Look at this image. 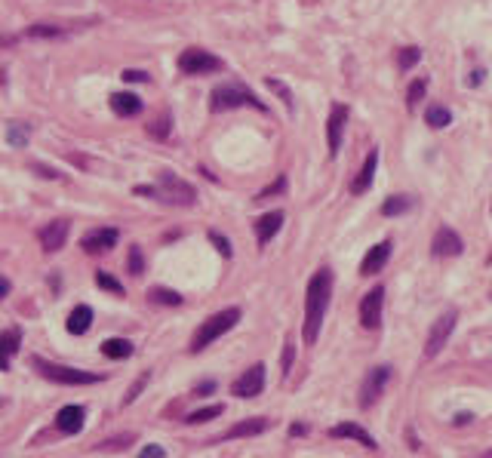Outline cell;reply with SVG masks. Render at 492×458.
<instances>
[{
	"instance_id": "cb8c5ba5",
	"label": "cell",
	"mask_w": 492,
	"mask_h": 458,
	"mask_svg": "<svg viewBox=\"0 0 492 458\" xmlns=\"http://www.w3.org/2000/svg\"><path fill=\"white\" fill-rule=\"evenodd\" d=\"M410 207H412V200L406 197V194H391V197H385V203H382V216H388V219L403 216V212H410Z\"/></svg>"
},
{
	"instance_id": "60d3db41",
	"label": "cell",
	"mask_w": 492,
	"mask_h": 458,
	"mask_svg": "<svg viewBox=\"0 0 492 458\" xmlns=\"http://www.w3.org/2000/svg\"><path fill=\"white\" fill-rule=\"evenodd\" d=\"M124 80H126V83H145L148 74H145V71H129V68H126V71H124Z\"/></svg>"
},
{
	"instance_id": "7c38bea8",
	"label": "cell",
	"mask_w": 492,
	"mask_h": 458,
	"mask_svg": "<svg viewBox=\"0 0 492 458\" xmlns=\"http://www.w3.org/2000/svg\"><path fill=\"white\" fill-rule=\"evenodd\" d=\"M461 249H465V243H461V237L452 228H440L437 234H434L431 240V252L440 258H452V256H461Z\"/></svg>"
},
{
	"instance_id": "ee69618b",
	"label": "cell",
	"mask_w": 492,
	"mask_h": 458,
	"mask_svg": "<svg viewBox=\"0 0 492 458\" xmlns=\"http://www.w3.org/2000/svg\"><path fill=\"white\" fill-rule=\"evenodd\" d=\"M209 391H216V381H203V385H200L197 391H194V394L203 397V394H209Z\"/></svg>"
},
{
	"instance_id": "5b68a950",
	"label": "cell",
	"mask_w": 492,
	"mask_h": 458,
	"mask_svg": "<svg viewBox=\"0 0 492 458\" xmlns=\"http://www.w3.org/2000/svg\"><path fill=\"white\" fill-rule=\"evenodd\" d=\"M31 366L40 372L43 378L55 381V385H96L99 376L92 372H83V369H74V366H62V363H50L43 357H31Z\"/></svg>"
},
{
	"instance_id": "ab89813d",
	"label": "cell",
	"mask_w": 492,
	"mask_h": 458,
	"mask_svg": "<svg viewBox=\"0 0 492 458\" xmlns=\"http://www.w3.org/2000/svg\"><path fill=\"white\" fill-rule=\"evenodd\" d=\"M209 240L216 243V249L222 252V256H225V258H231V243H228L225 237H222V234H216V231H212V234H209Z\"/></svg>"
},
{
	"instance_id": "7402d4cb",
	"label": "cell",
	"mask_w": 492,
	"mask_h": 458,
	"mask_svg": "<svg viewBox=\"0 0 492 458\" xmlns=\"http://www.w3.org/2000/svg\"><path fill=\"white\" fill-rule=\"evenodd\" d=\"M65 326H68L71 335H83V332H87L89 326H92V307H89V305H77V307H74V311L68 314V323H65Z\"/></svg>"
},
{
	"instance_id": "ac0fdd59",
	"label": "cell",
	"mask_w": 492,
	"mask_h": 458,
	"mask_svg": "<svg viewBox=\"0 0 492 458\" xmlns=\"http://www.w3.org/2000/svg\"><path fill=\"white\" fill-rule=\"evenodd\" d=\"M83 418H87V413H83V406H62L59 415H55V427H59L62 434H80L83 427Z\"/></svg>"
},
{
	"instance_id": "52a82bcc",
	"label": "cell",
	"mask_w": 492,
	"mask_h": 458,
	"mask_svg": "<svg viewBox=\"0 0 492 458\" xmlns=\"http://www.w3.org/2000/svg\"><path fill=\"white\" fill-rule=\"evenodd\" d=\"M456 320H459V311L456 307H449V311H443L437 320H434L431 332H428V342H425V357H437V354L447 348L452 329H456Z\"/></svg>"
},
{
	"instance_id": "c3c4849f",
	"label": "cell",
	"mask_w": 492,
	"mask_h": 458,
	"mask_svg": "<svg viewBox=\"0 0 492 458\" xmlns=\"http://www.w3.org/2000/svg\"><path fill=\"white\" fill-rule=\"evenodd\" d=\"M489 458H492V455H489Z\"/></svg>"
},
{
	"instance_id": "7a4b0ae2",
	"label": "cell",
	"mask_w": 492,
	"mask_h": 458,
	"mask_svg": "<svg viewBox=\"0 0 492 458\" xmlns=\"http://www.w3.org/2000/svg\"><path fill=\"white\" fill-rule=\"evenodd\" d=\"M136 194L157 197V200L170 203V207H191V203L197 200L194 185H188L185 179H179V175H173V173H160V182L157 185H138Z\"/></svg>"
},
{
	"instance_id": "f6af8a7d",
	"label": "cell",
	"mask_w": 492,
	"mask_h": 458,
	"mask_svg": "<svg viewBox=\"0 0 492 458\" xmlns=\"http://www.w3.org/2000/svg\"><path fill=\"white\" fill-rule=\"evenodd\" d=\"M483 74H486V71H480V68H477V71H471V77H468V83H471V87H477V83H480V80H483Z\"/></svg>"
},
{
	"instance_id": "9a60e30c",
	"label": "cell",
	"mask_w": 492,
	"mask_h": 458,
	"mask_svg": "<svg viewBox=\"0 0 492 458\" xmlns=\"http://www.w3.org/2000/svg\"><path fill=\"white\" fill-rule=\"evenodd\" d=\"M117 237H120L117 228H96L80 240V246L87 249L89 256H96V252H108L111 246H117Z\"/></svg>"
},
{
	"instance_id": "603a6c76",
	"label": "cell",
	"mask_w": 492,
	"mask_h": 458,
	"mask_svg": "<svg viewBox=\"0 0 492 458\" xmlns=\"http://www.w3.org/2000/svg\"><path fill=\"white\" fill-rule=\"evenodd\" d=\"M133 342L129 339H105L102 342V354H105L108 360H126V357H133Z\"/></svg>"
},
{
	"instance_id": "277c9868",
	"label": "cell",
	"mask_w": 492,
	"mask_h": 458,
	"mask_svg": "<svg viewBox=\"0 0 492 458\" xmlns=\"http://www.w3.org/2000/svg\"><path fill=\"white\" fill-rule=\"evenodd\" d=\"M209 108L222 114V111H231V108H256V111H265V105L258 102L253 92L240 83H222L209 92Z\"/></svg>"
},
{
	"instance_id": "4fadbf2b",
	"label": "cell",
	"mask_w": 492,
	"mask_h": 458,
	"mask_svg": "<svg viewBox=\"0 0 492 458\" xmlns=\"http://www.w3.org/2000/svg\"><path fill=\"white\" fill-rule=\"evenodd\" d=\"M68 231H71V225L65 219H55V222H50V225H43L40 234H37L43 252H59L65 246V240H68Z\"/></svg>"
},
{
	"instance_id": "ba28073f",
	"label": "cell",
	"mask_w": 492,
	"mask_h": 458,
	"mask_svg": "<svg viewBox=\"0 0 492 458\" xmlns=\"http://www.w3.org/2000/svg\"><path fill=\"white\" fill-rule=\"evenodd\" d=\"M388 381H391V366H373L366 372V378H363V385H360V406L369 409V406H376V400L385 394V388H388Z\"/></svg>"
},
{
	"instance_id": "1f68e13d",
	"label": "cell",
	"mask_w": 492,
	"mask_h": 458,
	"mask_svg": "<svg viewBox=\"0 0 492 458\" xmlns=\"http://www.w3.org/2000/svg\"><path fill=\"white\" fill-rule=\"evenodd\" d=\"M18 342H22V332H18L16 326H13V329H6V332H0V351H4L6 357L18 351Z\"/></svg>"
},
{
	"instance_id": "83f0119b",
	"label": "cell",
	"mask_w": 492,
	"mask_h": 458,
	"mask_svg": "<svg viewBox=\"0 0 492 458\" xmlns=\"http://www.w3.org/2000/svg\"><path fill=\"white\" fill-rule=\"evenodd\" d=\"M425 120H428L431 129H443V126L452 124V114H449V108H443V105H431L425 111Z\"/></svg>"
},
{
	"instance_id": "f1b7e54d",
	"label": "cell",
	"mask_w": 492,
	"mask_h": 458,
	"mask_svg": "<svg viewBox=\"0 0 492 458\" xmlns=\"http://www.w3.org/2000/svg\"><path fill=\"white\" fill-rule=\"evenodd\" d=\"M425 92H428V80H425V77H415V80L410 83V89H406V105L415 108V105H419V102L425 99Z\"/></svg>"
},
{
	"instance_id": "44dd1931",
	"label": "cell",
	"mask_w": 492,
	"mask_h": 458,
	"mask_svg": "<svg viewBox=\"0 0 492 458\" xmlns=\"http://www.w3.org/2000/svg\"><path fill=\"white\" fill-rule=\"evenodd\" d=\"M329 437H336V440H339V437H351V440L363 443L366 449H376V446H378V443L373 440V434L363 431V427L354 425V422H341V425H336V427H332V431H329Z\"/></svg>"
},
{
	"instance_id": "4dcf8cb0",
	"label": "cell",
	"mask_w": 492,
	"mask_h": 458,
	"mask_svg": "<svg viewBox=\"0 0 492 458\" xmlns=\"http://www.w3.org/2000/svg\"><path fill=\"white\" fill-rule=\"evenodd\" d=\"M422 59V53H419V46H406V50H400V55H397V68L400 71H410L415 68Z\"/></svg>"
},
{
	"instance_id": "f546056e",
	"label": "cell",
	"mask_w": 492,
	"mask_h": 458,
	"mask_svg": "<svg viewBox=\"0 0 492 458\" xmlns=\"http://www.w3.org/2000/svg\"><path fill=\"white\" fill-rule=\"evenodd\" d=\"M170 129H173V117L170 114H160L154 124H148V136H154L157 142H160V138L170 136Z\"/></svg>"
},
{
	"instance_id": "3957f363",
	"label": "cell",
	"mask_w": 492,
	"mask_h": 458,
	"mask_svg": "<svg viewBox=\"0 0 492 458\" xmlns=\"http://www.w3.org/2000/svg\"><path fill=\"white\" fill-rule=\"evenodd\" d=\"M237 320H240V307H225V311L212 314L209 320H203V326L194 332V339H191V354H200L203 348H209L216 339H222L225 332L234 329Z\"/></svg>"
},
{
	"instance_id": "e575fe53",
	"label": "cell",
	"mask_w": 492,
	"mask_h": 458,
	"mask_svg": "<svg viewBox=\"0 0 492 458\" xmlns=\"http://www.w3.org/2000/svg\"><path fill=\"white\" fill-rule=\"evenodd\" d=\"M96 283H99L102 289H108V293H114V295H124V286H120L111 274H105V271H99V274H96Z\"/></svg>"
},
{
	"instance_id": "484cf974",
	"label": "cell",
	"mask_w": 492,
	"mask_h": 458,
	"mask_svg": "<svg viewBox=\"0 0 492 458\" xmlns=\"http://www.w3.org/2000/svg\"><path fill=\"white\" fill-rule=\"evenodd\" d=\"M148 298H151L154 305H170V307L182 305V295L175 293V289H166V286H151L148 289Z\"/></svg>"
},
{
	"instance_id": "8d00e7d4",
	"label": "cell",
	"mask_w": 492,
	"mask_h": 458,
	"mask_svg": "<svg viewBox=\"0 0 492 458\" xmlns=\"http://www.w3.org/2000/svg\"><path fill=\"white\" fill-rule=\"evenodd\" d=\"M148 378H151V376H148V372H142V376H138V381H136V385L126 391V397H124V406H129V403H133V400H136L138 394H142V388L148 385Z\"/></svg>"
},
{
	"instance_id": "b9f144b4",
	"label": "cell",
	"mask_w": 492,
	"mask_h": 458,
	"mask_svg": "<svg viewBox=\"0 0 492 458\" xmlns=\"http://www.w3.org/2000/svg\"><path fill=\"white\" fill-rule=\"evenodd\" d=\"M138 458H166V452L160 449V446H145L142 455H138Z\"/></svg>"
},
{
	"instance_id": "8fae6325",
	"label": "cell",
	"mask_w": 492,
	"mask_h": 458,
	"mask_svg": "<svg viewBox=\"0 0 492 458\" xmlns=\"http://www.w3.org/2000/svg\"><path fill=\"white\" fill-rule=\"evenodd\" d=\"M345 124H348V105H332V108H329V120H327L329 157H336V154L341 151V136H345Z\"/></svg>"
},
{
	"instance_id": "d6a6232c",
	"label": "cell",
	"mask_w": 492,
	"mask_h": 458,
	"mask_svg": "<svg viewBox=\"0 0 492 458\" xmlns=\"http://www.w3.org/2000/svg\"><path fill=\"white\" fill-rule=\"evenodd\" d=\"M222 415V406L216 403V406H207V409H197V413H191L185 422L188 425H203V422H209V418H219Z\"/></svg>"
},
{
	"instance_id": "7bdbcfd3",
	"label": "cell",
	"mask_w": 492,
	"mask_h": 458,
	"mask_svg": "<svg viewBox=\"0 0 492 458\" xmlns=\"http://www.w3.org/2000/svg\"><path fill=\"white\" fill-rule=\"evenodd\" d=\"M31 166H34V170L40 173V175H46V179H59V173H55L53 166H46V163H31Z\"/></svg>"
},
{
	"instance_id": "30bf717a",
	"label": "cell",
	"mask_w": 492,
	"mask_h": 458,
	"mask_svg": "<svg viewBox=\"0 0 492 458\" xmlns=\"http://www.w3.org/2000/svg\"><path fill=\"white\" fill-rule=\"evenodd\" d=\"M262 388H265V366L262 363H256V366H249L244 376L231 385V394H237L240 400H249V397L262 394Z\"/></svg>"
},
{
	"instance_id": "bcb514c9",
	"label": "cell",
	"mask_w": 492,
	"mask_h": 458,
	"mask_svg": "<svg viewBox=\"0 0 492 458\" xmlns=\"http://www.w3.org/2000/svg\"><path fill=\"white\" fill-rule=\"evenodd\" d=\"M6 369H9V357H6L4 351H0V372H6Z\"/></svg>"
},
{
	"instance_id": "f35d334b",
	"label": "cell",
	"mask_w": 492,
	"mask_h": 458,
	"mask_svg": "<svg viewBox=\"0 0 492 458\" xmlns=\"http://www.w3.org/2000/svg\"><path fill=\"white\" fill-rule=\"evenodd\" d=\"M293 360H295V344H293V342H286V348H283V360H280V366H283V378L290 376Z\"/></svg>"
},
{
	"instance_id": "7dc6e473",
	"label": "cell",
	"mask_w": 492,
	"mask_h": 458,
	"mask_svg": "<svg viewBox=\"0 0 492 458\" xmlns=\"http://www.w3.org/2000/svg\"><path fill=\"white\" fill-rule=\"evenodd\" d=\"M9 293V280H4V277H0V298H4Z\"/></svg>"
},
{
	"instance_id": "d6986e66",
	"label": "cell",
	"mask_w": 492,
	"mask_h": 458,
	"mask_svg": "<svg viewBox=\"0 0 492 458\" xmlns=\"http://www.w3.org/2000/svg\"><path fill=\"white\" fill-rule=\"evenodd\" d=\"M111 111L117 117H136V114H142V99L136 92H114L111 96Z\"/></svg>"
},
{
	"instance_id": "ffe728a7",
	"label": "cell",
	"mask_w": 492,
	"mask_h": 458,
	"mask_svg": "<svg viewBox=\"0 0 492 458\" xmlns=\"http://www.w3.org/2000/svg\"><path fill=\"white\" fill-rule=\"evenodd\" d=\"M268 418H262V415H256V418H244V422H237L231 431L222 437V440H240V437H256V434H262V431H268Z\"/></svg>"
},
{
	"instance_id": "5bb4252c",
	"label": "cell",
	"mask_w": 492,
	"mask_h": 458,
	"mask_svg": "<svg viewBox=\"0 0 492 458\" xmlns=\"http://www.w3.org/2000/svg\"><path fill=\"white\" fill-rule=\"evenodd\" d=\"M388 258H391V240H382V243H376V246H369L363 261H360V274L373 277V274H378V271H385Z\"/></svg>"
},
{
	"instance_id": "6da1fadb",
	"label": "cell",
	"mask_w": 492,
	"mask_h": 458,
	"mask_svg": "<svg viewBox=\"0 0 492 458\" xmlns=\"http://www.w3.org/2000/svg\"><path fill=\"white\" fill-rule=\"evenodd\" d=\"M329 298H332V271L320 268L317 274L308 280V289H305V326H302L305 344L317 342L323 317H327V307H329Z\"/></svg>"
},
{
	"instance_id": "4316f807",
	"label": "cell",
	"mask_w": 492,
	"mask_h": 458,
	"mask_svg": "<svg viewBox=\"0 0 492 458\" xmlns=\"http://www.w3.org/2000/svg\"><path fill=\"white\" fill-rule=\"evenodd\" d=\"M31 138V126L28 124H6V142L13 148H25Z\"/></svg>"
},
{
	"instance_id": "8992f818",
	"label": "cell",
	"mask_w": 492,
	"mask_h": 458,
	"mask_svg": "<svg viewBox=\"0 0 492 458\" xmlns=\"http://www.w3.org/2000/svg\"><path fill=\"white\" fill-rule=\"evenodd\" d=\"M225 68V62L219 55H212L209 50H200V46H191L179 55V71L188 74V77H200V74H216Z\"/></svg>"
},
{
	"instance_id": "d4e9b609",
	"label": "cell",
	"mask_w": 492,
	"mask_h": 458,
	"mask_svg": "<svg viewBox=\"0 0 492 458\" xmlns=\"http://www.w3.org/2000/svg\"><path fill=\"white\" fill-rule=\"evenodd\" d=\"M28 37H34V40H55V37H65V28L53 25V22H37L25 31Z\"/></svg>"
},
{
	"instance_id": "e0dca14e",
	"label": "cell",
	"mask_w": 492,
	"mask_h": 458,
	"mask_svg": "<svg viewBox=\"0 0 492 458\" xmlns=\"http://www.w3.org/2000/svg\"><path fill=\"white\" fill-rule=\"evenodd\" d=\"M280 228H283V212H280V209L258 216V219H256V240H258V246L271 243V237H274V234L280 231Z\"/></svg>"
},
{
	"instance_id": "2e32d148",
	"label": "cell",
	"mask_w": 492,
	"mask_h": 458,
	"mask_svg": "<svg viewBox=\"0 0 492 458\" xmlns=\"http://www.w3.org/2000/svg\"><path fill=\"white\" fill-rule=\"evenodd\" d=\"M376 166H378V148H369V154H366L363 166H360L357 175H354V182H351V194H363V191L373 188Z\"/></svg>"
},
{
	"instance_id": "836d02e7",
	"label": "cell",
	"mask_w": 492,
	"mask_h": 458,
	"mask_svg": "<svg viewBox=\"0 0 492 458\" xmlns=\"http://www.w3.org/2000/svg\"><path fill=\"white\" fill-rule=\"evenodd\" d=\"M126 268L133 271V274H145V258H142V249L138 246H129V256H126Z\"/></svg>"
},
{
	"instance_id": "9c48e42d",
	"label": "cell",
	"mask_w": 492,
	"mask_h": 458,
	"mask_svg": "<svg viewBox=\"0 0 492 458\" xmlns=\"http://www.w3.org/2000/svg\"><path fill=\"white\" fill-rule=\"evenodd\" d=\"M382 307H385V286H373L360 298V326L363 329H378L382 323Z\"/></svg>"
},
{
	"instance_id": "74e56055",
	"label": "cell",
	"mask_w": 492,
	"mask_h": 458,
	"mask_svg": "<svg viewBox=\"0 0 492 458\" xmlns=\"http://www.w3.org/2000/svg\"><path fill=\"white\" fill-rule=\"evenodd\" d=\"M283 191H286V179L280 175V179H277L274 185H268L265 191H258V197H256V200H268V197H274V194H283Z\"/></svg>"
},
{
	"instance_id": "d590c367",
	"label": "cell",
	"mask_w": 492,
	"mask_h": 458,
	"mask_svg": "<svg viewBox=\"0 0 492 458\" xmlns=\"http://www.w3.org/2000/svg\"><path fill=\"white\" fill-rule=\"evenodd\" d=\"M268 89H274V92H277V96H280V99H283V105H286V108H293V92H290V89H286V87H283V83H280V80L268 77Z\"/></svg>"
}]
</instances>
